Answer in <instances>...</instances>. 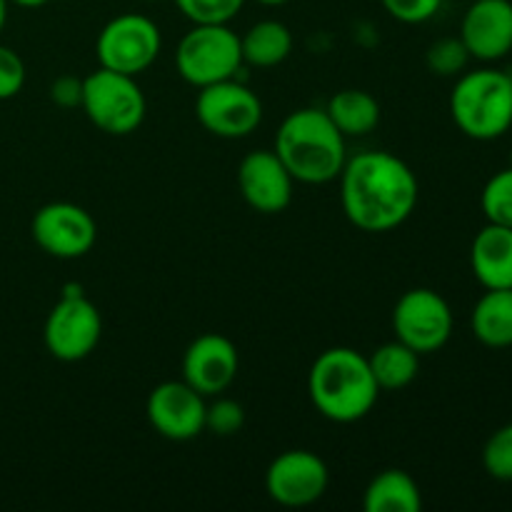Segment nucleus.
Segmentation results:
<instances>
[{"label": "nucleus", "instance_id": "25", "mask_svg": "<svg viewBox=\"0 0 512 512\" xmlns=\"http://www.w3.org/2000/svg\"><path fill=\"white\" fill-rule=\"evenodd\" d=\"M193 25H225L243 10L245 0H173Z\"/></svg>", "mask_w": 512, "mask_h": 512}, {"label": "nucleus", "instance_id": "10", "mask_svg": "<svg viewBox=\"0 0 512 512\" xmlns=\"http://www.w3.org/2000/svg\"><path fill=\"white\" fill-rule=\"evenodd\" d=\"M195 118L215 138L240 140L263 123V103L258 93L240 80L228 78L220 83L198 88Z\"/></svg>", "mask_w": 512, "mask_h": 512}, {"label": "nucleus", "instance_id": "22", "mask_svg": "<svg viewBox=\"0 0 512 512\" xmlns=\"http://www.w3.org/2000/svg\"><path fill=\"white\" fill-rule=\"evenodd\" d=\"M368 365L375 383H378L380 393H383V390L395 393V390L408 388V385L418 378L420 355L395 338L390 340V343L380 345L373 355H368Z\"/></svg>", "mask_w": 512, "mask_h": 512}, {"label": "nucleus", "instance_id": "12", "mask_svg": "<svg viewBox=\"0 0 512 512\" xmlns=\"http://www.w3.org/2000/svg\"><path fill=\"white\" fill-rule=\"evenodd\" d=\"M330 485L328 465L310 450H285L265 470V493L283 508H308Z\"/></svg>", "mask_w": 512, "mask_h": 512}, {"label": "nucleus", "instance_id": "30", "mask_svg": "<svg viewBox=\"0 0 512 512\" xmlns=\"http://www.w3.org/2000/svg\"><path fill=\"white\" fill-rule=\"evenodd\" d=\"M50 100L60 108H80V100H83V78H75V75H60L50 85Z\"/></svg>", "mask_w": 512, "mask_h": 512}, {"label": "nucleus", "instance_id": "29", "mask_svg": "<svg viewBox=\"0 0 512 512\" xmlns=\"http://www.w3.org/2000/svg\"><path fill=\"white\" fill-rule=\"evenodd\" d=\"M25 63L13 48L0 45V100H10L23 90Z\"/></svg>", "mask_w": 512, "mask_h": 512}, {"label": "nucleus", "instance_id": "8", "mask_svg": "<svg viewBox=\"0 0 512 512\" xmlns=\"http://www.w3.org/2000/svg\"><path fill=\"white\" fill-rule=\"evenodd\" d=\"M103 338V318L95 303H90L80 288L65 290L45 318V350L60 363H80L95 353Z\"/></svg>", "mask_w": 512, "mask_h": 512}, {"label": "nucleus", "instance_id": "21", "mask_svg": "<svg viewBox=\"0 0 512 512\" xmlns=\"http://www.w3.org/2000/svg\"><path fill=\"white\" fill-rule=\"evenodd\" d=\"M293 33L280 20H260L250 25L245 35H240V50H243V63L255 68H275L285 63L293 53Z\"/></svg>", "mask_w": 512, "mask_h": 512}, {"label": "nucleus", "instance_id": "2", "mask_svg": "<svg viewBox=\"0 0 512 512\" xmlns=\"http://www.w3.org/2000/svg\"><path fill=\"white\" fill-rule=\"evenodd\" d=\"M345 140L325 108H298L280 123L273 150L295 183L328 185L348 163Z\"/></svg>", "mask_w": 512, "mask_h": 512}, {"label": "nucleus", "instance_id": "24", "mask_svg": "<svg viewBox=\"0 0 512 512\" xmlns=\"http://www.w3.org/2000/svg\"><path fill=\"white\" fill-rule=\"evenodd\" d=\"M470 60L473 58L460 35L458 38H438L435 43H430L428 53H425V65L438 78H458L460 73H465Z\"/></svg>", "mask_w": 512, "mask_h": 512}, {"label": "nucleus", "instance_id": "19", "mask_svg": "<svg viewBox=\"0 0 512 512\" xmlns=\"http://www.w3.org/2000/svg\"><path fill=\"white\" fill-rule=\"evenodd\" d=\"M365 512H420L423 493L410 473L388 468L375 475L363 493Z\"/></svg>", "mask_w": 512, "mask_h": 512}, {"label": "nucleus", "instance_id": "27", "mask_svg": "<svg viewBox=\"0 0 512 512\" xmlns=\"http://www.w3.org/2000/svg\"><path fill=\"white\" fill-rule=\"evenodd\" d=\"M245 408L233 398L215 395L213 403L205 405V430H210L218 438H233L243 430Z\"/></svg>", "mask_w": 512, "mask_h": 512}, {"label": "nucleus", "instance_id": "16", "mask_svg": "<svg viewBox=\"0 0 512 512\" xmlns=\"http://www.w3.org/2000/svg\"><path fill=\"white\" fill-rule=\"evenodd\" d=\"M470 58L498 63L512 53V0H473L460 23Z\"/></svg>", "mask_w": 512, "mask_h": 512}, {"label": "nucleus", "instance_id": "34", "mask_svg": "<svg viewBox=\"0 0 512 512\" xmlns=\"http://www.w3.org/2000/svg\"><path fill=\"white\" fill-rule=\"evenodd\" d=\"M510 165H512V155H510Z\"/></svg>", "mask_w": 512, "mask_h": 512}, {"label": "nucleus", "instance_id": "33", "mask_svg": "<svg viewBox=\"0 0 512 512\" xmlns=\"http://www.w3.org/2000/svg\"><path fill=\"white\" fill-rule=\"evenodd\" d=\"M255 3L265 5V8H280V5L290 3V0H255Z\"/></svg>", "mask_w": 512, "mask_h": 512}, {"label": "nucleus", "instance_id": "32", "mask_svg": "<svg viewBox=\"0 0 512 512\" xmlns=\"http://www.w3.org/2000/svg\"><path fill=\"white\" fill-rule=\"evenodd\" d=\"M8 0H0V33H3L5 23H8Z\"/></svg>", "mask_w": 512, "mask_h": 512}, {"label": "nucleus", "instance_id": "13", "mask_svg": "<svg viewBox=\"0 0 512 512\" xmlns=\"http://www.w3.org/2000/svg\"><path fill=\"white\" fill-rule=\"evenodd\" d=\"M205 395L185 380H165L150 390L145 400V418L160 438L170 443H188L205 430Z\"/></svg>", "mask_w": 512, "mask_h": 512}, {"label": "nucleus", "instance_id": "31", "mask_svg": "<svg viewBox=\"0 0 512 512\" xmlns=\"http://www.w3.org/2000/svg\"><path fill=\"white\" fill-rule=\"evenodd\" d=\"M8 3L18 5V8H43V5H48L50 0H8Z\"/></svg>", "mask_w": 512, "mask_h": 512}, {"label": "nucleus", "instance_id": "3", "mask_svg": "<svg viewBox=\"0 0 512 512\" xmlns=\"http://www.w3.org/2000/svg\"><path fill=\"white\" fill-rule=\"evenodd\" d=\"M308 395L325 420L350 425L370 415L380 398V388L370 373L368 355L338 345L323 350L313 360Z\"/></svg>", "mask_w": 512, "mask_h": 512}, {"label": "nucleus", "instance_id": "7", "mask_svg": "<svg viewBox=\"0 0 512 512\" xmlns=\"http://www.w3.org/2000/svg\"><path fill=\"white\" fill-rule=\"evenodd\" d=\"M163 48V33L148 15L123 13L110 18L95 40V55L100 68L138 78L158 60Z\"/></svg>", "mask_w": 512, "mask_h": 512}, {"label": "nucleus", "instance_id": "5", "mask_svg": "<svg viewBox=\"0 0 512 512\" xmlns=\"http://www.w3.org/2000/svg\"><path fill=\"white\" fill-rule=\"evenodd\" d=\"M80 108L95 128L120 138L135 133L143 125L148 103L133 75L98 68L83 78Z\"/></svg>", "mask_w": 512, "mask_h": 512}, {"label": "nucleus", "instance_id": "23", "mask_svg": "<svg viewBox=\"0 0 512 512\" xmlns=\"http://www.w3.org/2000/svg\"><path fill=\"white\" fill-rule=\"evenodd\" d=\"M480 208L488 223L512 228V165L498 170L480 193Z\"/></svg>", "mask_w": 512, "mask_h": 512}, {"label": "nucleus", "instance_id": "18", "mask_svg": "<svg viewBox=\"0 0 512 512\" xmlns=\"http://www.w3.org/2000/svg\"><path fill=\"white\" fill-rule=\"evenodd\" d=\"M470 330L485 348L503 350L512 345V288L485 290L470 313Z\"/></svg>", "mask_w": 512, "mask_h": 512}, {"label": "nucleus", "instance_id": "6", "mask_svg": "<svg viewBox=\"0 0 512 512\" xmlns=\"http://www.w3.org/2000/svg\"><path fill=\"white\" fill-rule=\"evenodd\" d=\"M243 65L240 35L230 25H193L180 38L175 50V68L193 88L235 78Z\"/></svg>", "mask_w": 512, "mask_h": 512}, {"label": "nucleus", "instance_id": "14", "mask_svg": "<svg viewBox=\"0 0 512 512\" xmlns=\"http://www.w3.org/2000/svg\"><path fill=\"white\" fill-rule=\"evenodd\" d=\"M238 188L255 213L278 215L293 203L295 180L275 150L258 148L240 160Z\"/></svg>", "mask_w": 512, "mask_h": 512}, {"label": "nucleus", "instance_id": "20", "mask_svg": "<svg viewBox=\"0 0 512 512\" xmlns=\"http://www.w3.org/2000/svg\"><path fill=\"white\" fill-rule=\"evenodd\" d=\"M325 113L345 138H365L380 125V103L360 88H345L325 105Z\"/></svg>", "mask_w": 512, "mask_h": 512}, {"label": "nucleus", "instance_id": "28", "mask_svg": "<svg viewBox=\"0 0 512 512\" xmlns=\"http://www.w3.org/2000/svg\"><path fill=\"white\" fill-rule=\"evenodd\" d=\"M385 13L405 25H423L443 8V0H380Z\"/></svg>", "mask_w": 512, "mask_h": 512}, {"label": "nucleus", "instance_id": "15", "mask_svg": "<svg viewBox=\"0 0 512 512\" xmlns=\"http://www.w3.org/2000/svg\"><path fill=\"white\" fill-rule=\"evenodd\" d=\"M238 368V348L220 333L200 335L183 355V380L205 398L223 395L238 378Z\"/></svg>", "mask_w": 512, "mask_h": 512}, {"label": "nucleus", "instance_id": "9", "mask_svg": "<svg viewBox=\"0 0 512 512\" xmlns=\"http://www.w3.org/2000/svg\"><path fill=\"white\" fill-rule=\"evenodd\" d=\"M455 318L448 300L433 288L405 290L393 308L395 338L418 355H433L453 338Z\"/></svg>", "mask_w": 512, "mask_h": 512}, {"label": "nucleus", "instance_id": "26", "mask_svg": "<svg viewBox=\"0 0 512 512\" xmlns=\"http://www.w3.org/2000/svg\"><path fill=\"white\" fill-rule=\"evenodd\" d=\"M485 473L500 483H512V423L495 430L483 445Z\"/></svg>", "mask_w": 512, "mask_h": 512}, {"label": "nucleus", "instance_id": "35", "mask_svg": "<svg viewBox=\"0 0 512 512\" xmlns=\"http://www.w3.org/2000/svg\"><path fill=\"white\" fill-rule=\"evenodd\" d=\"M148 3H153V0H148Z\"/></svg>", "mask_w": 512, "mask_h": 512}, {"label": "nucleus", "instance_id": "11", "mask_svg": "<svg viewBox=\"0 0 512 512\" xmlns=\"http://www.w3.org/2000/svg\"><path fill=\"white\" fill-rule=\"evenodd\" d=\"M30 235L50 258L75 260L93 250L98 240V225L85 208L58 200L38 208L30 223Z\"/></svg>", "mask_w": 512, "mask_h": 512}, {"label": "nucleus", "instance_id": "4", "mask_svg": "<svg viewBox=\"0 0 512 512\" xmlns=\"http://www.w3.org/2000/svg\"><path fill=\"white\" fill-rule=\"evenodd\" d=\"M450 115L468 138H503L512 128V75L500 68L460 73L450 93Z\"/></svg>", "mask_w": 512, "mask_h": 512}, {"label": "nucleus", "instance_id": "1", "mask_svg": "<svg viewBox=\"0 0 512 512\" xmlns=\"http://www.w3.org/2000/svg\"><path fill=\"white\" fill-rule=\"evenodd\" d=\"M338 183L345 218L363 233H390L418 208L420 185L413 168L388 150L348 158Z\"/></svg>", "mask_w": 512, "mask_h": 512}, {"label": "nucleus", "instance_id": "17", "mask_svg": "<svg viewBox=\"0 0 512 512\" xmlns=\"http://www.w3.org/2000/svg\"><path fill=\"white\" fill-rule=\"evenodd\" d=\"M470 268L485 290L512 288V228L485 223L470 245Z\"/></svg>", "mask_w": 512, "mask_h": 512}]
</instances>
